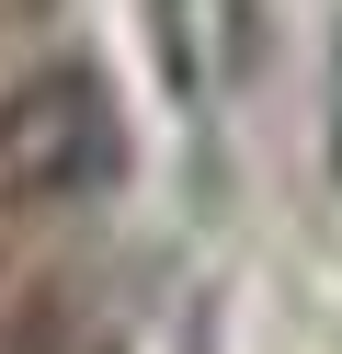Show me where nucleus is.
<instances>
[{
    "mask_svg": "<svg viewBox=\"0 0 342 354\" xmlns=\"http://www.w3.org/2000/svg\"><path fill=\"white\" fill-rule=\"evenodd\" d=\"M114 171H126V126H114L103 69H46L0 103V183L12 194L68 206V194H103Z\"/></svg>",
    "mask_w": 342,
    "mask_h": 354,
    "instance_id": "f257e3e1",
    "label": "nucleus"
},
{
    "mask_svg": "<svg viewBox=\"0 0 342 354\" xmlns=\"http://www.w3.org/2000/svg\"><path fill=\"white\" fill-rule=\"evenodd\" d=\"M331 171H342V46H331Z\"/></svg>",
    "mask_w": 342,
    "mask_h": 354,
    "instance_id": "7ed1b4c3",
    "label": "nucleus"
},
{
    "mask_svg": "<svg viewBox=\"0 0 342 354\" xmlns=\"http://www.w3.org/2000/svg\"><path fill=\"white\" fill-rule=\"evenodd\" d=\"M149 46H160V80L205 115V103L251 92L263 69V0H149Z\"/></svg>",
    "mask_w": 342,
    "mask_h": 354,
    "instance_id": "f03ea898",
    "label": "nucleus"
}]
</instances>
